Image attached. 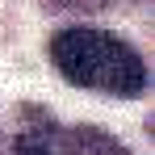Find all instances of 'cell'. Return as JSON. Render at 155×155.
Returning a JSON list of instances; mask_svg holds the SVG:
<instances>
[{"instance_id":"6da1fadb","label":"cell","mask_w":155,"mask_h":155,"mask_svg":"<svg viewBox=\"0 0 155 155\" xmlns=\"http://www.w3.org/2000/svg\"><path fill=\"white\" fill-rule=\"evenodd\" d=\"M51 63L76 88H97L113 97H138L147 88V67L138 51L105 29H59L51 38Z\"/></svg>"},{"instance_id":"7a4b0ae2","label":"cell","mask_w":155,"mask_h":155,"mask_svg":"<svg viewBox=\"0 0 155 155\" xmlns=\"http://www.w3.org/2000/svg\"><path fill=\"white\" fill-rule=\"evenodd\" d=\"M67 151L71 155H134V151H126L113 134H105V130H97V126H76L67 134Z\"/></svg>"},{"instance_id":"3957f363","label":"cell","mask_w":155,"mask_h":155,"mask_svg":"<svg viewBox=\"0 0 155 155\" xmlns=\"http://www.w3.org/2000/svg\"><path fill=\"white\" fill-rule=\"evenodd\" d=\"M13 155H71V151H67V138H54L51 130H25L17 134Z\"/></svg>"}]
</instances>
